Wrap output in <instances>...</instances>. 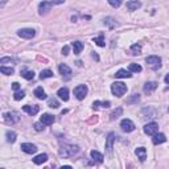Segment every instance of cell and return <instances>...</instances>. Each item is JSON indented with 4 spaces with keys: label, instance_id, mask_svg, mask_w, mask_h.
Wrapping results in <instances>:
<instances>
[{
    "label": "cell",
    "instance_id": "ab89813d",
    "mask_svg": "<svg viewBox=\"0 0 169 169\" xmlns=\"http://www.w3.org/2000/svg\"><path fill=\"white\" fill-rule=\"evenodd\" d=\"M7 62H12V58L11 57H3L0 59V64H7Z\"/></svg>",
    "mask_w": 169,
    "mask_h": 169
},
{
    "label": "cell",
    "instance_id": "bcb514c9",
    "mask_svg": "<svg viewBox=\"0 0 169 169\" xmlns=\"http://www.w3.org/2000/svg\"><path fill=\"white\" fill-rule=\"evenodd\" d=\"M7 2H8V0H0V3H2V5H4Z\"/></svg>",
    "mask_w": 169,
    "mask_h": 169
},
{
    "label": "cell",
    "instance_id": "ba28073f",
    "mask_svg": "<svg viewBox=\"0 0 169 169\" xmlns=\"http://www.w3.org/2000/svg\"><path fill=\"white\" fill-rule=\"evenodd\" d=\"M144 132L147 135H149V136H153L155 134H157V132H158V124L155 123V122L145 124L144 125Z\"/></svg>",
    "mask_w": 169,
    "mask_h": 169
},
{
    "label": "cell",
    "instance_id": "2e32d148",
    "mask_svg": "<svg viewBox=\"0 0 169 169\" xmlns=\"http://www.w3.org/2000/svg\"><path fill=\"white\" fill-rule=\"evenodd\" d=\"M40 122L44 123L45 125H50V124L54 123V116L50 114H44L41 118H40Z\"/></svg>",
    "mask_w": 169,
    "mask_h": 169
},
{
    "label": "cell",
    "instance_id": "7c38bea8",
    "mask_svg": "<svg viewBox=\"0 0 169 169\" xmlns=\"http://www.w3.org/2000/svg\"><path fill=\"white\" fill-rule=\"evenodd\" d=\"M52 5H53L52 2H41L40 3V5H38V13L40 15H45V13H48L52 9Z\"/></svg>",
    "mask_w": 169,
    "mask_h": 169
},
{
    "label": "cell",
    "instance_id": "9c48e42d",
    "mask_svg": "<svg viewBox=\"0 0 169 169\" xmlns=\"http://www.w3.org/2000/svg\"><path fill=\"white\" fill-rule=\"evenodd\" d=\"M17 35L20 36L21 38H33L36 36V31L35 29H29V28H25V29H20V31L17 32Z\"/></svg>",
    "mask_w": 169,
    "mask_h": 169
},
{
    "label": "cell",
    "instance_id": "ffe728a7",
    "mask_svg": "<svg viewBox=\"0 0 169 169\" xmlns=\"http://www.w3.org/2000/svg\"><path fill=\"white\" fill-rule=\"evenodd\" d=\"M140 7H141V3L139 0H130V2H127V8L130 11H136Z\"/></svg>",
    "mask_w": 169,
    "mask_h": 169
},
{
    "label": "cell",
    "instance_id": "6da1fadb",
    "mask_svg": "<svg viewBox=\"0 0 169 169\" xmlns=\"http://www.w3.org/2000/svg\"><path fill=\"white\" fill-rule=\"evenodd\" d=\"M79 152V147L78 145H70V144H65L59 148V156L64 157V158H68V157H71L74 156L75 153Z\"/></svg>",
    "mask_w": 169,
    "mask_h": 169
},
{
    "label": "cell",
    "instance_id": "ac0fdd59",
    "mask_svg": "<svg viewBox=\"0 0 169 169\" xmlns=\"http://www.w3.org/2000/svg\"><path fill=\"white\" fill-rule=\"evenodd\" d=\"M57 95L59 97V99H62L64 102H68L69 101V89L68 87H61L57 91Z\"/></svg>",
    "mask_w": 169,
    "mask_h": 169
},
{
    "label": "cell",
    "instance_id": "f1b7e54d",
    "mask_svg": "<svg viewBox=\"0 0 169 169\" xmlns=\"http://www.w3.org/2000/svg\"><path fill=\"white\" fill-rule=\"evenodd\" d=\"M122 112H123V108H122V107H118L116 110H114V111L111 112L110 119H111V120H115V119H118V118L122 115Z\"/></svg>",
    "mask_w": 169,
    "mask_h": 169
},
{
    "label": "cell",
    "instance_id": "7a4b0ae2",
    "mask_svg": "<svg viewBox=\"0 0 169 169\" xmlns=\"http://www.w3.org/2000/svg\"><path fill=\"white\" fill-rule=\"evenodd\" d=\"M111 91L115 97L120 98L127 92V85H124L123 82H114L111 85Z\"/></svg>",
    "mask_w": 169,
    "mask_h": 169
},
{
    "label": "cell",
    "instance_id": "52a82bcc",
    "mask_svg": "<svg viewBox=\"0 0 169 169\" xmlns=\"http://www.w3.org/2000/svg\"><path fill=\"white\" fill-rule=\"evenodd\" d=\"M58 70H59V73L62 74V77H64L65 81H69V79L71 78V74H73V73H71V69L69 68V66L66 65V64H61V65H59V66H58Z\"/></svg>",
    "mask_w": 169,
    "mask_h": 169
},
{
    "label": "cell",
    "instance_id": "603a6c76",
    "mask_svg": "<svg viewBox=\"0 0 169 169\" xmlns=\"http://www.w3.org/2000/svg\"><path fill=\"white\" fill-rule=\"evenodd\" d=\"M115 77L116 78H131L132 74L130 70H124V69H120V70H118L115 73Z\"/></svg>",
    "mask_w": 169,
    "mask_h": 169
},
{
    "label": "cell",
    "instance_id": "74e56055",
    "mask_svg": "<svg viewBox=\"0 0 169 169\" xmlns=\"http://www.w3.org/2000/svg\"><path fill=\"white\" fill-rule=\"evenodd\" d=\"M48 106H49L50 108H58L59 103H58V101H56V99H49Z\"/></svg>",
    "mask_w": 169,
    "mask_h": 169
},
{
    "label": "cell",
    "instance_id": "8d00e7d4",
    "mask_svg": "<svg viewBox=\"0 0 169 169\" xmlns=\"http://www.w3.org/2000/svg\"><path fill=\"white\" fill-rule=\"evenodd\" d=\"M108 3H110V5L114 7V8H119V7L122 5V3H123V0H108Z\"/></svg>",
    "mask_w": 169,
    "mask_h": 169
},
{
    "label": "cell",
    "instance_id": "836d02e7",
    "mask_svg": "<svg viewBox=\"0 0 169 169\" xmlns=\"http://www.w3.org/2000/svg\"><path fill=\"white\" fill-rule=\"evenodd\" d=\"M7 141H8V143H15L16 141V134L13 131L7 132Z\"/></svg>",
    "mask_w": 169,
    "mask_h": 169
},
{
    "label": "cell",
    "instance_id": "7402d4cb",
    "mask_svg": "<svg viewBox=\"0 0 169 169\" xmlns=\"http://www.w3.org/2000/svg\"><path fill=\"white\" fill-rule=\"evenodd\" d=\"M35 95H36V98H37V99H40V101H44V99L48 98V95L45 94L44 89H42L41 86H38V87L35 90Z\"/></svg>",
    "mask_w": 169,
    "mask_h": 169
},
{
    "label": "cell",
    "instance_id": "d4e9b609",
    "mask_svg": "<svg viewBox=\"0 0 169 169\" xmlns=\"http://www.w3.org/2000/svg\"><path fill=\"white\" fill-rule=\"evenodd\" d=\"M139 102H140V95H139V94H134V95H131L130 98H127L125 103H127V104H137Z\"/></svg>",
    "mask_w": 169,
    "mask_h": 169
},
{
    "label": "cell",
    "instance_id": "ee69618b",
    "mask_svg": "<svg viewBox=\"0 0 169 169\" xmlns=\"http://www.w3.org/2000/svg\"><path fill=\"white\" fill-rule=\"evenodd\" d=\"M164 81H165V83H167V85H169V73H168V74H167V75H165V78H164Z\"/></svg>",
    "mask_w": 169,
    "mask_h": 169
},
{
    "label": "cell",
    "instance_id": "4316f807",
    "mask_svg": "<svg viewBox=\"0 0 169 169\" xmlns=\"http://www.w3.org/2000/svg\"><path fill=\"white\" fill-rule=\"evenodd\" d=\"M104 25H107L110 29H112L118 25V23H116V20L112 19V17H106L104 19Z\"/></svg>",
    "mask_w": 169,
    "mask_h": 169
},
{
    "label": "cell",
    "instance_id": "30bf717a",
    "mask_svg": "<svg viewBox=\"0 0 169 169\" xmlns=\"http://www.w3.org/2000/svg\"><path fill=\"white\" fill-rule=\"evenodd\" d=\"M115 139H116V135H115L114 132H110V134L107 135V137H106V149H107L108 153L112 152V147H114Z\"/></svg>",
    "mask_w": 169,
    "mask_h": 169
},
{
    "label": "cell",
    "instance_id": "8fae6325",
    "mask_svg": "<svg viewBox=\"0 0 169 169\" xmlns=\"http://www.w3.org/2000/svg\"><path fill=\"white\" fill-rule=\"evenodd\" d=\"M20 148H21L23 152H25V153H28V155H32V153H36V152H37V147L32 143H23L20 145Z\"/></svg>",
    "mask_w": 169,
    "mask_h": 169
},
{
    "label": "cell",
    "instance_id": "d6986e66",
    "mask_svg": "<svg viewBox=\"0 0 169 169\" xmlns=\"http://www.w3.org/2000/svg\"><path fill=\"white\" fill-rule=\"evenodd\" d=\"M135 153H136V156H137V158H139L140 161H145V158H147V149H145L144 147L136 148Z\"/></svg>",
    "mask_w": 169,
    "mask_h": 169
},
{
    "label": "cell",
    "instance_id": "e0dca14e",
    "mask_svg": "<svg viewBox=\"0 0 169 169\" xmlns=\"http://www.w3.org/2000/svg\"><path fill=\"white\" fill-rule=\"evenodd\" d=\"M167 141V137H165L164 134H155L153 137H152V143H153L155 145H158L161 143H165Z\"/></svg>",
    "mask_w": 169,
    "mask_h": 169
},
{
    "label": "cell",
    "instance_id": "60d3db41",
    "mask_svg": "<svg viewBox=\"0 0 169 169\" xmlns=\"http://www.w3.org/2000/svg\"><path fill=\"white\" fill-rule=\"evenodd\" d=\"M69 50H70V48H69L68 45H65L64 48H62V54H64V56H68V54H69Z\"/></svg>",
    "mask_w": 169,
    "mask_h": 169
},
{
    "label": "cell",
    "instance_id": "44dd1931",
    "mask_svg": "<svg viewBox=\"0 0 169 169\" xmlns=\"http://www.w3.org/2000/svg\"><path fill=\"white\" fill-rule=\"evenodd\" d=\"M71 46H73V52H74V54H79V53L82 52V49L85 48V45L82 44L81 41H73Z\"/></svg>",
    "mask_w": 169,
    "mask_h": 169
},
{
    "label": "cell",
    "instance_id": "5bb4252c",
    "mask_svg": "<svg viewBox=\"0 0 169 169\" xmlns=\"http://www.w3.org/2000/svg\"><path fill=\"white\" fill-rule=\"evenodd\" d=\"M90 156H91L92 160H94V163H97V164H102V163H103V160H104L103 155L99 153V152L95 151V149H92L90 152Z\"/></svg>",
    "mask_w": 169,
    "mask_h": 169
},
{
    "label": "cell",
    "instance_id": "5b68a950",
    "mask_svg": "<svg viewBox=\"0 0 169 169\" xmlns=\"http://www.w3.org/2000/svg\"><path fill=\"white\" fill-rule=\"evenodd\" d=\"M4 120L8 124H15L20 120V116L16 111H11V112H5L4 114Z\"/></svg>",
    "mask_w": 169,
    "mask_h": 169
},
{
    "label": "cell",
    "instance_id": "7dc6e473",
    "mask_svg": "<svg viewBox=\"0 0 169 169\" xmlns=\"http://www.w3.org/2000/svg\"><path fill=\"white\" fill-rule=\"evenodd\" d=\"M168 112H169V107H168Z\"/></svg>",
    "mask_w": 169,
    "mask_h": 169
},
{
    "label": "cell",
    "instance_id": "7bdbcfd3",
    "mask_svg": "<svg viewBox=\"0 0 169 169\" xmlns=\"http://www.w3.org/2000/svg\"><path fill=\"white\" fill-rule=\"evenodd\" d=\"M53 4H64L65 0H50Z\"/></svg>",
    "mask_w": 169,
    "mask_h": 169
},
{
    "label": "cell",
    "instance_id": "277c9868",
    "mask_svg": "<svg viewBox=\"0 0 169 169\" xmlns=\"http://www.w3.org/2000/svg\"><path fill=\"white\" fill-rule=\"evenodd\" d=\"M74 95L78 101H82V99L86 98L87 95V86L86 85H78L77 87L74 89Z\"/></svg>",
    "mask_w": 169,
    "mask_h": 169
},
{
    "label": "cell",
    "instance_id": "3957f363",
    "mask_svg": "<svg viewBox=\"0 0 169 169\" xmlns=\"http://www.w3.org/2000/svg\"><path fill=\"white\" fill-rule=\"evenodd\" d=\"M145 62L152 70H157L161 68V58L158 56H149V57L145 58Z\"/></svg>",
    "mask_w": 169,
    "mask_h": 169
},
{
    "label": "cell",
    "instance_id": "b9f144b4",
    "mask_svg": "<svg viewBox=\"0 0 169 169\" xmlns=\"http://www.w3.org/2000/svg\"><path fill=\"white\" fill-rule=\"evenodd\" d=\"M12 89H13L15 91L20 90V83H19V82H13V83H12Z\"/></svg>",
    "mask_w": 169,
    "mask_h": 169
},
{
    "label": "cell",
    "instance_id": "484cf974",
    "mask_svg": "<svg viewBox=\"0 0 169 169\" xmlns=\"http://www.w3.org/2000/svg\"><path fill=\"white\" fill-rule=\"evenodd\" d=\"M21 77L28 79V81H31V79L35 78V73H33L32 70H28V69H23L21 70Z\"/></svg>",
    "mask_w": 169,
    "mask_h": 169
},
{
    "label": "cell",
    "instance_id": "1f68e13d",
    "mask_svg": "<svg viewBox=\"0 0 169 169\" xmlns=\"http://www.w3.org/2000/svg\"><path fill=\"white\" fill-rule=\"evenodd\" d=\"M92 41H94L98 46H106V42H104V36H103V35H101L99 37H94V40H92Z\"/></svg>",
    "mask_w": 169,
    "mask_h": 169
},
{
    "label": "cell",
    "instance_id": "f35d334b",
    "mask_svg": "<svg viewBox=\"0 0 169 169\" xmlns=\"http://www.w3.org/2000/svg\"><path fill=\"white\" fill-rule=\"evenodd\" d=\"M44 123H41V122H40V123H35V124H33V127H35V130L36 131H37V132H41V131H44Z\"/></svg>",
    "mask_w": 169,
    "mask_h": 169
},
{
    "label": "cell",
    "instance_id": "d6a6232c",
    "mask_svg": "<svg viewBox=\"0 0 169 169\" xmlns=\"http://www.w3.org/2000/svg\"><path fill=\"white\" fill-rule=\"evenodd\" d=\"M131 52H132V54H134V56L140 54V53H141V45H139V44H134V45L131 46Z\"/></svg>",
    "mask_w": 169,
    "mask_h": 169
},
{
    "label": "cell",
    "instance_id": "4dcf8cb0",
    "mask_svg": "<svg viewBox=\"0 0 169 169\" xmlns=\"http://www.w3.org/2000/svg\"><path fill=\"white\" fill-rule=\"evenodd\" d=\"M53 77V71L49 70V69H46V70H42L40 73V78L41 79H45V78H52Z\"/></svg>",
    "mask_w": 169,
    "mask_h": 169
},
{
    "label": "cell",
    "instance_id": "8992f818",
    "mask_svg": "<svg viewBox=\"0 0 169 169\" xmlns=\"http://www.w3.org/2000/svg\"><path fill=\"white\" fill-rule=\"evenodd\" d=\"M120 128L124 132H132L135 131V123L132 120H130V119H123L120 122Z\"/></svg>",
    "mask_w": 169,
    "mask_h": 169
},
{
    "label": "cell",
    "instance_id": "f546056e",
    "mask_svg": "<svg viewBox=\"0 0 169 169\" xmlns=\"http://www.w3.org/2000/svg\"><path fill=\"white\" fill-rule=\"evenodd\" d=\"M128 70H130L131 73H140L143 69H141V66L139 64H130V66H128Z\"/></svg>",
    "mask_w": 169,
    "mask_h": 169
},
{
    "label": "cell",
    "instance_id": "83f0119b",
    "mask_svg": "<svg viewBox=\"0 0 169 169\" xmlns=\"http://www.w3.org/2000/svg\"><path fill=\"white\" fill-rule=\"evenodd\" d=\"M111 103L108 101H106V102H99V101H95L94 103H92V107L94 108H98V107H104V108H107V107H110Z\"/></svg>",
    "mask_w": 169,
    "mask_h": 169
},
{
    "label": "cell",
    "instance_id": "9a60e30c",
    "mask_svg": "<svg viewBox=\"0 0 169 169\" xmlns=\"http://www.w3.org/2000/svg\"><path fill=\"white\" fill-rule=\"evenodd\" d=\"M157 89V82H147V83L144 85V87H143V90L145 94H151V92H153L155 90Z\"/></svg>",
    "mask_w": 169,
    "mask_h": 169
},
{
    "label": "cell",
    "instance_id": "d590c367",
    "mask_svg": "<svg viewBox=\"0 0 169 169\" xmlns=\"http://www.w3.org/2000/svg\"><path fill=\"white\" fill-rule=\"evenodd\" d=\"M25 97V92L24 91H20V90H17V91H15V94H13V98H15V101H21L23 98Z\"/></svg>",
    "mask_w": 169,
    "mask_h": 169
},
{
    "label": "cell",
    "instance_id": "cb8c5ba5",
    "mask_svg": "<svg viewBox=\"0 0 169 169\" xmlns=\"http://www.w3.org/2000/svg\"><path fill=\"white\" fill-rule=\"evenodd\" d=\"M46 160H48V155L41 153V155H38V156H36L35 158H33V163H35L36 165H41V164H44Z\"/></svg>",
    "mask_w": 169,
    "mask_h": 169
},
{
    "label": "cell",
    "instance_id": "4fadbf2b",
    "mask_svg": "<svg viewBox=\"0 0 169 169\" xmlns=\"http://www.w3.org/2000/svg\"><path fill=\"white\" fill-rule=\"evenodd\" d=\"M23 110H24L26 114H29L31 116H33V115H36L37 112L40 111V107L37 104H25V106H23Z\"/></svg>",
    "mask_w": 169,
    "mask_h": 169
},
{
    "label": "cell",
    "instance_id": "e575fe53",
    "mask_svg": "<svg viewBox=\"0 0 169 169\" xmlns=\"http://www.w3.org/2000/svg\"><path fill=\"white\" fill-rule=\"evenodd\" d=\"M0 71L5 75H12L13 73H15V70H13L12 68H5V66H2V68H0Z\"/></svg>",
    "mask_w": 169,
    "mask_h": 169
},
{
    "label": "cell",
    "instance_id": "f6af8a7d",
    "mask_svg": "<svg viewBox=\"0 0 169 169\" xmlns=\"http://www.w3.org/2000/svg\"><path fill=\"white\" fill-rule=\"evenodd\" d=\"M92 58H95L97 61H99V57H98V54H95V52H92Z\"/></svg>",
    "mask_w": 169,
    "mask_h": 169
}]
</instances>
